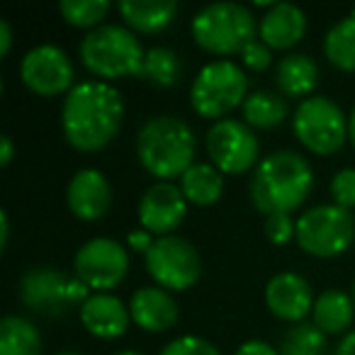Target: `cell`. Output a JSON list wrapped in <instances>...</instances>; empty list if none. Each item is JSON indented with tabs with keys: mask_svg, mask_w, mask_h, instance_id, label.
Returning <instances> with one entry per match:
<instances>
[{
	"mask_svg": "<svg viewBox=\"0 0 355 355\" xmlns=\"http://www.w3.org/2000/svg\"><path fill=\"white\" fill-rule=\"evenodd\" d=\"M129 251L119 241L98 236L85 241L73 256V275L90 292H110L127 277Z\"/></svg>",
	"mask_w": 355,
	"mask_h": 355,
	"instance_id": "12",
	"label": "cell"
},
{
	"mask_svg": "<svg viewBox=\"0 0 355 355\" xmlns=\"http://www.w3.org/2000/svg\"><path fill=\"white\" fill-rule=\"evenodd\" d=\"M188 205L190 202L185 200L180 185L156 180L151 188L144 190L141 200H139V224L156 239L171 236L183 224Z\"/></svg>",
	"mask_w": 355,
	"mask_h": 355,
	"instance_id": "14",
	"label": "cell"
},
{
	"mask_svg": "<svg viewBox=\"0 0 355 355\" xmlns=\"http://www.w3.org/2000/svg\"><path fill=\"white\" fill-rule=\"evenodd\" d=\"M107 0H64L59 3V12L66 20V25L78 27V30H98L110 12Z\"/></svg>",
	"mask_w": 355,
	"mask_h": 355,
	"instance_id": "29",
	"label": "cell"
},
{
	"mask_svg": "<svg viewBox=\"0 0 355 355\" xmlns=\"http://www.w3.org/2000/svg\"><path fill=\"white\" fill-rule=\"evenodd\" d=\"M266 236L272 246H285L297 239V219L290 214H270L266 217Z\"/></svg>",
	"mask_w": 355,
	"mask_h": 355,
	"instance_id": "32",
	"label": "cell"
},
{
	"mask_svg": "<svg viewBox=\"0 0 355 355\" xmlns=\"http://www.w3.org/2000/svg\"><path fill=\"white\" fill-rule=\"evenodd\" d=\"M56 355H80V353H73V350H64V353H56Z\"/></svg>",
	"mask_w": 355,
	"mask_h": 355,
	"instance_id": "42",
	"label": "cell"
},
{
	"mask_svg": "<svg viewBox=\"0 0 355 355\" xmlns=\"http://www.w3.org/2000/svg\"><path fill=\"white\" fill-rule=\"evenodd\" d=\"M12 40H15V35H12V27L8 20H0V56H8L12 49Z\"/></svg>",
	"mask_w": 355,
	"mask_h": 355,
	"instance_id": "36",
	"label": "cell"
},
{
	"mask_svg": "<svg viewBox=\"0 0 355 355\" xmlns=\"http://www.w3.org/2000/svg\"><path fill=\"white\" fill-rule=\"evenodd\" d=\"M314 290L304 275L295 270H282L272 275L266 285V306L272 316L290 321L292 326L302 324L314 309Z\"/></svg>",
	"mask_w": 355,
	"mask_h": 355,
	"instance_id": "15",
	"label": "cell"
},
{
	"mask_svg": "<svg viewBox=\"0 0 355 355\" xmlns=\"http://www.w3.org/2000/svg\"><path fill=\"white\" fill-rule=\"evenodd\" d=\"M334 355H355V331H348V334L340 338V343L336 345Z\"/></svg>",
	"mask_w": 355,
	"mask_h": 355,
	"instance_id": "38",
	"label": "cell"
},
{
	"mask_svg": "<svg viewBox=\"0 0 355 355\" xmlns=\"http://www.w3.org/2000/svg\"><path fill=\"white\" fill-rule=\"evenodd\" d=\"M161 355H222L212 340L202 336H178L163 345Z\"/></svg>",
	"mask_w": 355,
	"mask_h": 355,
	"instance_id": "30",
	"label": "cell"
},
{
	"mask_svg": "<svg viewBox=\"0 0 355 355\" xmlns=\"http://www.w3.org/2000/svg\"><path fill=\"white\" fill-rule=\"evenodd\" d=\"M66 205L80 222H98L112 207V185L98 168H80L69 180Z\"/></svg>",
	"mask_w": 355,
	"mask_h": 355,
	"instance_id": "16",
	"label": "cell"
},
{
	"mask_svg": "<svg viewBox=\"0 0 355 355\" xmlns=\"http://www.w3.org/2000/svg\"><path fill=\"white\" fill-rule=\"evenodd\" d=\"M193 40L200 49L214 56H234L256 40V17L241 3H212L193 17Z\"/></svg>",
	"mask_w": 355,
	"mask_h": 355,
	"instance_id": "5",
	"label": "cell"
},
{
	"mask_svg": "<svg viewBox=\"0 0 355 355\" xmlns=\"http://www.w3.org/2000/svg\"><path fill=\"white\" fill-rule=\"evenodd\" d=\"M248 76L239 64L219 59L202 66L190 88V105L205 119H227L248 98Z\"/></svg>",
	"mask_w": 355,
	"mask_h": 355,
	"instance_id": "6",
	"label": "cell"
},
{
	"mask_svg": "<svg viewBox=\"0 0 355 355\" xmlns=\"http://www.w3.org/2000/svg\"><path fill=\"white\" fill-rule=\"evenodd\" d=\"M124 25L141 35H158L168 30L178 15V3L173 0H124L117 6Z\"/></svg>",
	"mask_w": 355,
	"mask_h": 355,
	"instance_id": "20",
	"label": "cell"
},
{
	"mask_svg": "<svg viewBox=\"0 0 355 355\" xmlns=\"http://www.w3.org/2000/svg\"><path fill=\"white\" fill-rule=\"evenodd\" d=\"M319 83V66L306 54H287L275 64L277 93L285 98H311V90Z\"/></svg>",
	"mask_w": 355,
	"mask_h": 355,
	"instance_id": "22",
	"label": "cell"
},
{
	"mask_svg": "<svg viewBox=\"0 0 355 355\" xmlns=\"http://www.w3.org/2000/svg\"><path fill=\"white\" fill-rule=\"evenodd\" d=\"M198 139L183 117L156 114L141 124L137 134V156L148 175L163 183L183 178L195 161Z\"/></svg>",
	"mask_w": 355,
	"mask_h": 355,
	"instance_id": "3",
	"label": "cell"
},
{
	"mask_svg": "<svg viewBox=\"0 0 355 355\" xmlns=\"http://www.w3.org/2000/svg\"><path fill=\"white\" fill-rule=\"evenodd\" d=\"M17 292L27 309L44 316L66 314V309L83 304L93 295L76 275H66L56 268H30L22 275Z\"/></svg>",
	"mask_w": 355,
	"mask_h": 355,
	"instance_id": "9",
	"label": "cell"
},
{
	"mask_svg": "<svg viewBox=\"0 0 355 355\" xmlns=\"http://www.w3.org/2000/svg\"><path fill=\"white\" fill-rule=\"evenodd\" d=\"M324 56L338 71L353 73L355 71V10L340 17L324 37Z\"/></svg>",
	"mask_w": 355,
	"mask_h": 355,
	"instance_id": "26",
	"label": "cell"
},
{
	"mask_svg": "<svg viewBox=\"0 0 355 355\" xmlns=\"http://www.w3.org/2000/svg\"><path fill=\"white\" fill-rule=\"evenodd\" d=\"M80 324L85 326L90 336L103 340H114L124 336V331L132 324L129 304H124L119 297L110 292H93L78 309Z\"/></svg>",
	"mask_w": 355,
	"mask_h": 355,
	"instance_id": "17",
	"label": "cell"
},
{
	"mask_svg": "<svg viewBox=\"0 0 355 355\" xmlns=\"http://www.w3.org/2000/svg\"><path fill=\"white\" fill-rule=\"evenodd\" d=\"M78 56L95 78L110 83L132 76L141 78L146 51L127 25H100L80 40Z\"/></svg>",
	"mask_w": 355,
	"mask_h": 355,
	"instance_id": "4",
	"label": "cell"
},
{
	"mask_svg": "<svg viewBox=\"0 0 355 355\" xmlns=\"http://www.w3.org/2000/svg\"><path fill=\"white\" fill-rule=\"evenodd\" d=\"M180 190L190 205L209 207L224 193V173L212 163H193L180 178Z\"/></svg>",
	"mask_w": 355,
	"mask_h": 355,
	"instance_id": "23",
	"label": "cell"
},
{
	"mask_svg": "<svg viewBox=\"0 0 355 355\" xmlns=\"http://www.w3.org/2000/svg\"><path fill=\"white\" fill-rule=\"evenodd\" d=\"M114 355H144V353H137V350H119V353Z\"/></svg>",
	"mask_w": 355,
	"mask_h": 355,
	"instance_id": "41",
	"label": "cell"
},
{
	"mask_svg": "<svg viewBox=\"0 0 355 355\" xmlns=\"http://www.w3.org/2000/svg\"><path fill=\"white\" fill-rule=\"evenodd\" d=\"M8 241H10V219H8V212H0V248L6 251Z\"/></svg>",
	"mask_w": 355,
	"mask_h": 355,
	"instance_id": "39",
	"label": "cell"
},
{
	"mask_svg": "<svg viewBox=\"0 0 355 355\" xmlns=\"http://www.w3.org/2000/svg\"><path fill=\"white\" fill-rule=\"evenodd\" d=\"M297 246L314 258H338L355 241V214L338 205H314L297 217Z\"/></svg>",
	"mask_w": 355,
	"mask_h": 355,
	"instance_id": "7",
	"label": "cell"
},
{
	"mask_svg": "<svg viewBox=\"0 0 355 355\" xmlns=\"http://www.w3.org/2000/svg\"><path fill=\"white\" fill-rule=\"evenodd\" d=\"M241 61L248 71L253 73H263L272 66V49L268 44H263L261 40H253L246 44V49L241 51Z\"/></svg>",
	"mask_w": 355,
	"mask_h": 355,
	"instance_id": "33",
	"label": "cell"
},
{
	"mask_svg": "<svg viewBox=\"0 0 355 355\" xmlns=\"http://www.w3.org/2000/svg\"><path fill=\"white\" fill-rule=\"evenodd\" d=\"M153 243H156V236L148 234L146 229H141V227L127 234V246L132 253H141V256H146V253L151 251Z\"/></svg>",
	"mask_w": 355,
	"mask_h": 355,
	"instance_id": "34",
	"label": "cell"
},
{
	"mask_svg": "<svg viewBox=\"0 0 355 355\" xmlns=\"http://www.w3.org/2000/svg\"><path fill=\"white\" fill-rule=\"evenodd\" d=\"M306 35V12L292 3H272L258 22V40L272 51H287Z\"/></svg>",
	"mask_w": 355,
	"mask_h": 355,
	"instance_id": "19",
	"label": "cell"
},
{
	"mask_svg": "<svg viewBox=\"0 0 355 355\" xmlns=\"http://www.w3.org/2000/svg\"><path fill=\"white\" fill-rule=\"evenodd\" d=\"M314 188V171L302 153L280 148L256 166L248 198L261 214H290L304 205Z\"/></svg>",
	"mask_w": 355,
	"mask_h": 355,
	"instance_id": "2",
	"label": "cell"
},
{
	"mask_svg": "<svg viewBox=\"0 0 355 355\" xmlns=\"http://www.w3.org/2000/svg\"><path fill=\"white\" fill-rule=\"evenodd\" d=\"M183 76V61L168 46H151L144 56L141 78L156 88H171Z\"/></svg>",
	"mask_w": 355,
	"mask_h": 355,
	"instance_id": "27",
	"label": "cell"
},
{
	"mask_svg": "<svg viewBox=\"0 0 355 355\" xmlns=\"http://www.w3.org/2000/svg\"><path fill=\"white\" fill-rule=\"evenodd\" d=\"M348 139H350V144H353V148H355V107H353V112H350V117H348Z\"/></svg>",
	"mask_w": 355,
	"mask_h": 355,
	"instance_id": "40",
	"label": "cell"
},
{
	"mask_svg": "<svg viewBox=\"0 0 355 355\" xmlns=\"http://www.w3.org/2000/svg\"><path fill=\"white\" fill-rule=\"evenodd\" d=\"M355 319V302L348 292L324 290L316 295L314 309H311V324L326 336H345Z\"/></svg>",
	"mask_w": 355,
	"mask_h": 355,
	"instance_id": "21",
	"label": "cell"
},
{
	"mask_svg": "<svg viewBox=\"0 0 355 355\" xmlns=\"http://www.w3.org/2000/svg\"><path fill=\"white\" fill-rule=\"evenodd\" d=\"M280 355H326V334L316 329L311 321L295 324L277 348Z\"/></svg>",
	"mask_w": 355,
	"mask_h": 355,
	"instance_id": "28",
	"label": "cell"
},
{
	"mask_svg": "<svg viewBox=\"0 0 355 355\" xmlns=\"http://www.w3.org/2000/svg\"><path fill=\"white\" fill-rule=\"evenodd\" d=\"M129 314L132 321L146 334H166L178 324V302L173 292L158 285L139 287L129 300Z\"/></svg>",
	"mask_w": 355,
	"mask_h": 355,
	"instance_id": "18",
	"label": "cell"
},
{
	"mask_svg": "<svg viewBox=\"0 0 355 355\" xmlns=\"http://www.w3.org/2000/svg\"><path fill=\"white\" fill-rule=\"evenodd\" d=\"M350 297H353V302H355V280H353V292H350Z\"/></svg>",
	"mask_w": 355,
	"mask_h": 355,
	"instance_id": "43",
	"label": "cell"
},
{
	"mask_svg": "<svg viewBox=\"0 0 355 355\" xmlns=\"http://www.w3.org/2000/svg\"><path fill=\"white\" fill-rule=\"evenodd\" d=\"M146 272L158 287L168 292H185L200 280L202 261L200 253L183 236H161L144 256Z\"/></svg>",
	"mask_w": 355,
	"mask_h": 355,
	"instance_id": "10",
	"label": "cell"
},
{
	"mask_svg": "<svg viewBox=\"0 0 355 355\" xmlns=\"http://www.w3.org/2000/svg\"><path fill=\"white\" fill-rule=\"evenodd\" d=\"M20 78L25 88L40 98H56L76 85V69L64 49L54 44H40L22 56Z\"/></svg>",
	"mask_w": 355,
	"mask_h": 355,
	"instance_id": "13",
	"label": "cell"
},
{
	"mask_svg": "<svg viewBox=\"0 0 355 355\" xmlns=\"http://www.w3.org/2000/svg\"><path fill=\"white\" fill-rule=\"evenodd\" d=\"M331 200L334 205L343 209H353L355 207V168H340L334 178H331Z\"/></svg>",
	"mask_w": 355,
	"mask_h": 355,
	"instance_id": "31",
	"label": "cell"
},
{
	"mask_svg": "<svg viewBox=\"0 0 355 355\" xmlns=\"http://www.w3.org/2000/svg\"><path fill=\"white\" fill-rule=\"evenodd\" d=\"M207 153L212 166H217L224 175H243L258 166L261 144L258 137L241 119H219L207 129Z\"/></svg>",
	"mask_w": 355,
	"mask_h": 355,
	"instance_id": "11",
	"label": "cell"
},
{
	"mask_svg": "<svg viewBox=\"0 0 355 355\" xmlns=\"http://www.w3.org/2000/svg\"><path fill=\"white\" fill-rule=\"evenodd\" d=\"M243 122L251 129H275L290 117V105L287 98L272 90H253L246 98V103L241 105Z\"/></svg>",
	"mask_w": 355,
	"mask_h": 355,
	"instance_id": "24",
	"label": "cell"
},
{
	"mask_svg": "<svg viewBox=\"0 0 355 355\" xmlns=\"http://www.w3.org/2000/svg\"><path fill=\"white\" fill-rule=\"evenodd\" d=\"M234 355H280V353H277L270 343H266V340L251 338V340H246V343L239 345Z\"/></svg>",
	"mask_w": 355,
	"mask_h": 355,
	"instance_id": "35",
	"label": "cell"
},
{
	"mask_svg": "<svg viewBox=\"0 0 355 355\" xmlns=\"http://www.w3.org/2000/svg\"><path fill=\"white\" fill-rule=\"evenodd\" d=\"M0 355H42V334L30 319L8 314L0 321Z\"/></svg>",
	"mask_w": 355,
	"mask_h": 355,
	"instance_id": "25",
	"label": "cell"
},
{
	"mask_svg": "<svg viewBox=\"0 0 355 355\" xmlns=\"http://www.w3.org/2000/svg\"><path fill=\"white\" fill-rule=\"evenodd\" d=\"M124 100L112 83L80 80L66 93L61 105V129L76 151H103L119 134Z\"/></svg>",
	"mask_w": 355,
	"mask_h": 355,
	"instance_id": "1",
	"label": "cell"
},
{
	"mask_svg": "<svg viewBox=\"0 0 355 355\" xmlns=\"http://www.w3.org/2000/svg\"><path fill=\"white\" fill-rule=\"evenodd\" d=\"M292 132L309 153L331 156L348 141V114L326 95H311L297 105Z\"/></svg>",
	"mask_w": 355,
	"mask_h": 355,
	"instance_id": "8",
	"label": "cell"
},
{
	"mask_svg": "<svg viewBox=\"0 0 355 355\" xmlns=\"http://www.w3.org/2000/svg\"><path fill=\"white\" fill-rule=\"evenodd\" d=\"M12 156H15V144L8 134L0 137V166H10Z\"/></svg>",
	"mask_w": 355,
	"mask_h": 355,
	"instance_id": "37",
	"label": "cell"
}]
</instances>
